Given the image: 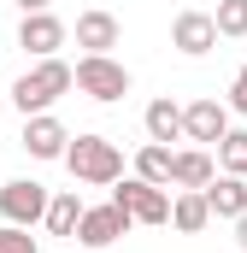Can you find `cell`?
<instances>
[{"label": "cell", "mask_w": 247, "mask_h": 253, "mask_svg": "<svg viewBox=\"0 0 247 253\" xmlns=\"http://www.w3.org/2000/svg\"><path fill=\"white\" fill-rule=\"evenodd\" d=\"M59 159L71 165L77 183H94V189H106V183L124 177V153H118V141H106V135H77V141H65Z\"/></svg>", "instance_id": "cell-1"}, {"label": "cell", "mask_w": 247, "mask_h": 253, "mask_svg": "<svg viewBox=\"0 0 247 253\" xmlns=\"http://www.w3.org/2000/svg\"><path fill=\"white\" fill-rule=\"evenodd\" d=\"M65 88H71V65H65V59H41L30 77L12 83V106H18L24 118H36V112H47V106L59 100Z\"/></svg>", "instance_id": "cell-2"}, {"label": "cell", "mask_w": 247, "mask_h": 253, "mask_svg": "<svg viewBox=\"0 0 247 253\" xmlns=\"http://www.w3.org/2000/svg\"><path fill=\"white\" fill-rule=\"evenodd\" d=\"M71 83L82 94H94V100H124L129 94V71L118 59H106V53H82V59L71 65Z\"/></svg>", "instance_id": "cell-3"}, {"label": "cell", "mask_w": 247, "mask_h": 253, "mask_svg": "<svg viewBox=\"0 0 247 253\" xmlns=\"http://www.w3.org/2000/svg\"><path fill=\"white\" fill-rule=\"evenodd\" d=\"M112 206H124L135 224H171V194H165V189H153V183H141V177H129V183L118 177Z\"/></svg>", "instance_id": "cell-4"}, {"label": "cell", "mask_w": 247, "mask_h": 253, "mask_svg": "<svg viewBox=\"0 0 247 253\" xmlns=\"http://www.w3.org/2000/svg\"><path fill=\"white\" fill-rule=\"evenodd\" d=\"M129 212L124 206H82V218H77V236H82V248H112L118 236H129Z\"/></svg>", "instance_id": "cell-5"}, {"label": "cell", "mask_w": 247, "mask_h": 253, "mask_svg": "<svg viewBox=\"0 0 247 253\" xmlns=\"http://www.w3.org/2000/svg\"><path fill=\"white\" fill-rule=\"evenodd\" d=\"M0 212H6V224L30 230V224H41V212H47V189L30 183V177H18V183L0 189Z\"/></svg>", "instance_id": "cell-6"}, {"label": "cell", "mask_w": 247, "mask_h": 253, "mask_svg": "<svg viewBox=\"0 0 247 253\" xmlns=\"http://www.w3.org/2000/svg\"><path fill=\"white\" fill-rule=\"evenodd\" d=\"M171 47L188 53V59L212 53V47H218V24H212V12H177V24H171Z\"/></svg>", "instance_id": "cell-7"}, {"label": "cell", "mask_w": 247, "mask_h": 253, "mask_svg": "<svg viewBox=\"0 0 247 253\" xmlns=\"http://www.w3.org/2000/svg\"><path fill=\"white\" fill-rule=\"evenodd\" d=\"M18 47L36 53V59H53V47H65V24L53 18V12H24V24H18Z\"/></svg>", "instance_id": "cell-8"}, {"label": "cell", "mask_w": 247, "mask_h": 253, "mask_svg": "<svg viewBox=\"0 0 247 253\" xmlns=\"http://www.w3.org/2000/svg\"><path fill=\"white\" fill-rule=\"evenodd\" d=\"M224 129H230V106H218V100L183 106V135H188V141H218Z\"/></svg>", "instance_id": "cell-9"}, {"label": "cell", "mask_w": 247, "mask_h": 253, "mask_svg": "<svg viewBox=\"0 0 247 253\" xmlns=\"http://www.w3.org/2000/svg\"><path fill=\"white\" fill-rule=\"evenodd\" d=\"M65 141H71V135H65V124H59V118H47V112H36V118L24 124V147H30L36 159H59Z\"/></svg>", "instance_id": "cell-10"}, {"label": "cell", "mask_w": 247, "mask_h": 253, "mask_svg": "<svg viewBox=\"0 0 247 253\" xmlns=\"http://www.w3.org/2000/svg\"><path fill=\"white\" fill-rule=\"evenodd\" d=\"M200 194H206V206H212L218 218H242L247 212V177H212Z\"/></svg>", "instance_id": "cell-11"}, {"label": "cell", "mask_w": 247, "mask_h": 253, "mask_svg": "<svg viewBox=\"0 0 247 253\" xmlns=\"http://www.w3.org/2000/svg\"><path fill=\"white\" fill-rule=\"evenodd\" d=\"M77 47H88V53L118 47V18H112V12H82V18H77Z\"/></svg>", "instance_id": "cell-12"}, {"label": "cell", "mask_w": 247, "mask_h": 253, "mask_svg": "<svg viewBox=\"0 0 247 253\" xmlns=\"http://www.w3.org/2000/svg\"><path fill=\"white\" fill-rule=\"evenodd\" d=\"M212 177H218L212 153H200V147H188V153H171V183H183V189H206Z\"/></svg>", "instance_id": "cell-13"}, {"label": "cell", "mask_w": 247, "mask_h": 253, "mask_svg": "<svg viewBox=\"0 0 247 253\" xmlns=\"http://www.w3.org/2000/svg\"><path fill=\"white\" fill-rule=\"evenodd\" d=\"M206 218H212V206H206V194L200 189H188L171 200V224L183 230V236H194V230H206Z\"/></svg>", "instance_id": "cell-14"}, {"label": "cell", "mask_w": 247, "mask_h": 253, "mask_svg": "<svg viewBox=\"0 0 247 253\" xmlns=\"http://www.w3.org/2000/svg\"><path fill=\"white\" fill-rule=\"evenodd\" d=\"M135 177L153 183V189H165V183H171V147H165V141H147V147L135 153Z\"/></svg>", "instance_id": "cell-15"}, {"label": "cell", "mask_w": 247, "mask_h": 253, "mask_svg": "<svg viewBox=\"0 0 247 253\" xmlns=\"http://www.w3.org/2000/svg\"><path fill=\"white\" fill-rule=\"evenodd\" d=\"M147 135H153V141H177V135H183V106H177V100H153V106H147Z\"/></svg>", "instance_id": "cell-16"}, {"label": "cell", "mask_w": 247, "mask_h": 253, "mask_svg": "<svg viewBox=\"0 0 247 253\" xmlns=\"http://www.w3.org/2000/svg\"><path fill=\"white\" fill-rule=\"evenodd\" d=\"M77 218H82V200H77V194H59V200H47V212H41L47 236H71V230H77Z\"/></svg>", "instance_id": "cell-17"}, {"label": "cell", "mask_w": 247, "mask_h": 253, "mask_svg": "<svg viewBox=\"0 0 247 253\" xmlns=\"http://www.w3.org/2000/svg\"><path fill=\"white\" fill-rule=\"evenodd\" d=\"M218 165H224V177H247V129L218 135Z\"/></svg>", "instance_id": "cell-18"}, {"label": "cell", "mask_w": 247, "mask_h": 253, "mask_svg": "<svg viewBox=\"0 0 247 253\" xmlns=\"http://www.w3.org/2000/svg\"><path fill=\"white\" fill-rule=\"evenodd\" d=\"M212 24H218V36H247V0H218Z\"/></svg>", "instance_id": "cell-19"}, {"label": "cell", "mask_w": 247, "mask_h": 253, "mask_svg": "<svg viewBox=\"0 0 247 253\" xmlns=\"http://www.w3.org/2000/svg\"><path fill=\"white\" fill-rule=\"evenodd\" d=\"M0 253H36V236L18 230V224H6V230H0Z\"/></svg>", "instance_id": "cell-20"}, {"label": "cell", "mask_w": 247, "mask_h": 253, "mask_svg": "<svg viewBox=\"0 0 247 253\" xmlns=\"http://www.w3.org/2000/svg\"><path fill=\"white\" fill-rule=\"evenodd\" d=\"M230 112H247V65L236 71V88H230Z\"/></svg>", "instance_id": "cell-21"}, {"label": "cell", "mask_w": 247, "mask_h": 253, "mask_svg": "<svg viewBox=\"0 0 247 253\" xmlns=\"http://www.w3.org/2000/svg\"><path fill=\"white\" fill-rule=\"evenodd\" d=\"M18 6H24V12H47L53 0H18Z\"/></svg>", "instance_id": "cell-22"}, {"label": "cell", "mask_w": 247, "mask_h": 253, "mask_svg": "<svg viewBox=\"0 0 247 253\" xmlns=\"http://www.w3.org/2000/svg\"><path fill=\"white\" fill-rule=\"evenodd\" d=\"M236 242H242V248H247V212H242V218H236Z\"/></svg>", "instance_id": "cell-23"}]
</instances>
